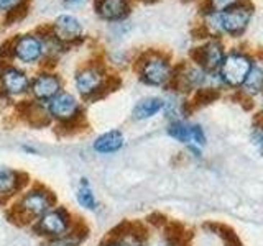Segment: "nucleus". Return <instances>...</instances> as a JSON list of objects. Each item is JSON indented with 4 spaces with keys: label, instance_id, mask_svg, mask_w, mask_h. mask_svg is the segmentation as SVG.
Segmentation results:
<instances>
[{
    "label": "nucleus",
    "instance_id": "obj_8",
    "mask_svg": "<svg viewBox=\"0 0 263 246\" xmlns=\"http://www.w3.org/2000/svg\"><path fill=\"white\" fill-rule=\"evenodd\" d=\"M104 86V76L102 72L96 68H86L76 76V87L81 95L90 97L92 94L99 92Z\"/></svg>",
    "mask_w": 263,
    "mask_h": 246
},
{
    "label": "nucleus",
    "instance_id": "obj_16",
    "mask_svg": "<svg viewBox=\"0 0 263 246\" xmlns=\"http://www.w3.org/2000/svg\"><path fill=\"white\" fill-rule=\"evenodd\" d=\"M242 86H243L247 94H250V95L260 94L261 90H263V69L253 64L250 72L247 74V77H245Z\"/></svg>",
    "mask_w": 263,
    "mask_h": 246
},
{
    "label": "nucleus",
    "instance_id": "obj_19",
    "mask_svg": "<svg viewBox=\"0 0 263 246\" xmlns=\"http://www.w3.org/2000/svg\"><path fill=\"white\" fill-rule=\"evenodd\" d=\"M168 133H170V136H173L181 143L191 141V125H186V123H183V121L171 123L170 128H168Z\"/></svg>",
    "mask_w": 263,
    "mask_h": 246
},
{
    "label": "nucleus",
    "instance_id": "obj_13",
    "mask_svg": "<svg viewBox=\"0 0 263 246\" xmlns=\"http://www.w3.org/2000/svg\"><path fill=\"white\" fill-rule=\"evenodd\" d=\"M97 12L107 20H120L128 15L127 0H99Z\"/></svg>",
    "mask_w": 263,
    "mask_h": 246
},
{
    "label": "nucleus",
    "instance_id": "obj_2",
    "mask_svg": "<svg viewBox=\"0 0 263 246\" xmlns=\"http://www.w3.org/2000/svg\"><path fill=\"white\" fill-rule=\"evenodd\" d=\"M252 59L242 51H232L226 54L224 63L220 64V79L230 87H238L243 84L247 74L252 69Z\"/></svg>",
    "mask_w": 263,
    "mask_h": 246
},
{
    "label": "nucleus",
    "instance_id": "obj_17",
    "mask_svg": "<svg viewBox=\"0 0 263 246\" xmlns=\"http://www.w3.org/2000/svg\"><path fill=\"white\" fill-rule=\"evenodd\" d=\"M18 189V176L16 172L0 166V195H10Z\"/></svg>",
    "mask_w": 263,
    "mask_h": 246
},
{
    "label": "nucleus",
    "instance_id": "obj_7",
    "mask_svg": "<svg viewBox=\"0 0 263 246\" xmlns=\"http://www.w3.org/2000/svg\"><path fill=\"white\" fill-rule=\"evenodd\" d=\"M79 110V104L71 94H58L49 100V113L54 118L61 121H68L72 117H76V113Z\"/></svg>",
    "mask_w": 263,
    "mask_h": 246
},
{
    "label": "nucleus",
    "instance_id": "obj_5",
    "mask_svg": "<svg viewBox=\"0 0 263 246\" xmlns=\"http://www.w3.org/2000/svg\"><path fill=\"white\" fill-rule=\"evenodd\" d=\"M68 228H69V215L63 209L48 210L45 215L40 218V223H38L40 232L49 236H61L68 232Z\"/></svg>",
    "mask_w": 263,
    "mask_h": 246
},
{
    "label": "nucleus",
    "instance_id": "obj_14",
    "mask_svg": "<svg viewBox=\"0 0 263 246\" xmlns=\"http://www.w3.org/2000/svg\"><path fill=\"white\" fill-rule=\"evenodd\" d=\"M122 146H123V135L120 133L119 130L107 131V133L101 135L94 141V150L97 153H101V154L119 151Z\"/></svg>",
    "mask_w": 263,
    "mask_h": 246
},
{
    "label": "nucleus",
    "instance_id": "obj_11",
    "mask_svg": "<svg viewBox=\"0 0 263 246\" xmlns=\"http://www.w3.org/2000/svg\"><path fill=\"white\" fill-rule=\"evenodd\" d=\"M54 31H56V36L60 39H74L81 36L82 33V27L78 18H74L72 15H61L58 16L56 22H54Z\"/></svg>",
    "mask_w": 263,
    "mask_h": 246
},
{
    "label": "nucleus",
    "instance_id": "obj_10",
    "mask_svg": "<svg viewBox=\"0 0 263 246\" xmlns=\"http://www.w3.org/2000/svg\"><path fill=\"white\" fill-rule=\"evenodd\" d=\"M41 53H43V45H41V41L33 35L22 36L15 45V54L23 63L38 61Z\"/></svg>",
    "mask_w": 263,
    "mask_h": 246
},
{
    "label": "nucleus",
    "instance_id": "obj_12",
    "mask_svg": "<svg viewBox=\"0 0 263 246\" xmlns=\"http://www.w3.org/2000/svg\"><path fill=\"white\" fill-rule=\"evenodd\" d=\"M2 84L8 94H23L28 89V77L18 69L8 68L2 72Z\"/></svg>",
    "mask_w": 263,
    "mask_h": 246
},
{
    "label": "nucleus",
    "instance_id": "obj_15",
    "mask_svg": "<svg viewBox=\"0 0 263 246\" xmlns=\"http://www.w3.org/2000/svg\"><path fill=\"white\" fill-rule=\"evenodd\" d=\"M163 100L158 97H148L145 100L138 102L134 109V118L135 120H146L152 118L153 115L158 113L163 109Z\"/></svg>",
    "mask_w": 263,
    "mask_h": 246
},
{
    "label": "nucleus",
    "instance_id": "obj_1",
    "mask_svg": "<svg viewBox=\"0 0 263 246\" xmlns=\"http://www.w3.org/2000/svg\"><path fill=\"white\" fill-rule=\"evenodd\" d=\"M252 15H253V7L249 2H238L237 5L227 8V10L219 12L222 33L234 38L243 35L247 27L250 25Z\"/></svg>",
    "mask_w": 263,
    "mask_h": 246
},
{
    "label": "nucleus",
    "instance_id": "obj_3",
    "mask_svg": "<svg viewBox=\"0 0 263 246\" xmlns=\"http://www.w3.org/2000/svg\"><path fill=\"white\" fill-rule=\"evenodd\" d=\"M171 77V66L161 56H152L142 66V80L150 86H163Z\"/></svg>",
    "mask_w": 263,
    "mask_h": 246
},
{
    "label": "nucleus",
    "instance_id": "obj_25",
    "mask_svg": "<svg viewBox=\"0 0 263 246\" xmlns=\"http://www.w3.org/2000/svg\"><path fill=\"white\" fill-rule=\"evenodd\" d=\"M66 2H69V4H71V2H81V0H66Z\"/></svg>",
    "mask_w": 263,
    "mask_h": 246
},
{
    "label": "nucleus",
    "instance_id": "obj_23",
    "mask_svg": "<svg viewBox=\"0 0 263 246\" xmlns=\"http://www.w3.org/2000/svg\"><path fill=\"white\" fill-rule=\"evenodd\" d=\"M20 4V0H0V8L2 10H10V8L16 7Z\"/></svg>",
    "mask_w": 263,
    "mask_h": 246
},
{
    "label": "nucleus",
    "instance_id": "obj_6",
    "mask_svg": "<svg viewBox=\"0 0 263 246\" xmlns=\"http://www.w3.org/2000/svg\"><path fill=\"white\" fill-rule=\"evenodd\" d=\"M224 59H226V49L219 39H211L202 48L197 49V63L205 71L219 69Z\"/></svg>",
    "mask_w": 263,
    "mask_h": 246
},
{
    "label": "nucleus",
    "instance_id": "obj_24",
    "mask_svg": "<svg viewBox=\"0 0 263 246\" xmlns=\"http://www.w3.org/2000/svg\"><path fill=\"white\" fill-rule=\"evenodd\" d=\"M104 246H120L119 243H109V244H104Z\"/></svg>",
    "mask_w": 263,
    "mask_h": 246
},
{
    "label": "nucleus",
    "instance_id": "obj_9",
    "mask_svg": "<svg viewBox=\"0 0 263 246\" xmlns=\"http://www.w3.org/2000/svg\"><path fill=\"white\" fill-rule=\"evenodd\" d=\"M61 82L53 74H40L31 86V92L38 100H51L54 95L60 94Z\"/></svg>",
    "mask_w": 263,
    "mask_h": 246
},
{
    "label": "nucleus",
    "instance_id": "obj_18",
    "mask_svg": "<svg viewBox=\"0 0 263 246\" xmlns=\"http://www.w3.org/2000/svg\"><path fill=\"white\" fill-rule=\"evenodd\" d=\"M78 202H79L81 207L89 209V210H96V207H97L94 194H92V191H90L89 182L86 179H81V184L78 187Z\"/></svg>",
    "mask_w": 263,
    "mask_h": 246
},
{
    "label": "nucleus",
    "instance_id": "obj_4",
    "mask_svg": "<svg viewBox=\"0 0 263 246\" xmlns=\"http://www.w3.org/2000/svg\"><path fill=\"white\" fill-rule=\"evenodd\" d=\"M53 203V199L49 192L46 191H31L27 195L23 197L22 202H20V210L23 215H28V217H43L45 213L49 210Z\"/></svg>",
    "mask_w": 263,
    "mask_h": 246
},
{
    "label": "nucleus",
    "instance_id": "obj_21",
    "mask_svg": "<svg viewBox=\"0 0 263 246\" xmlns=\"http://www.w3.org/2000/svg\"><path fill=\"white\" fill-rule=\"evenodd\" d=\"M191 141H194L196 145H201V146L205 143L204 131L199 125H191Z\"/></svg>",
    "mask_w": 263,
    "mask_h": 246
},
{
    "label": "nucleus",
    "instance_id": "obj_22",
    "mask_svg": "<svg viewBox=\"0 0 263 246\" xmlns=\"http://www.w3.org/2000/svg\"><path fill=\"white\" fill-rule=\"evenodd\" d=\"M120 246H142V241L138 240V238L132 236V235H127L125 238L122 240V243H119Z\"/></svg>",
    "mask_w": 263,
    "mask_h": 246
},
{
    "label": "nucleus",
    "instance_id": "obj_20",
    "mask_svg": "<svg viewBox=\"0 0 263 246\" xmlns=\"http://www.w3.org/2000/svg\"><path fill=\"white\" fill-rule=\"evenodd\" d=\"M242 0H209V12H224Z\"/></svg>",
    "mask_w": 263,
    "mask_h": 246
}]
</instances>
